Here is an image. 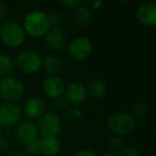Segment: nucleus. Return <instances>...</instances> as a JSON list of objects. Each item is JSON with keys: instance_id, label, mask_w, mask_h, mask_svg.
I'll use <instances>...</instances> for the list:
<instances>
[{"instance_id": "9d476101", "label": "nucleus", "mask_w": 156, "mask_h": 156, "mask_svg": "<svg viewBox=\"0 0 156 156\" xmlns=\"http://www.w3.org/2000/svg\"><path fill=\"white\" fill-rule=\"evenodd\" d=\"M37 135H39V132H37V124L33 123L30 120L22 121L16 126L15 137L18 142H20L24 145L35 140L37 138Z\"/></svg>"}, {"instance_id": "c85d7f7f", "label": "nucleus", "mask_w": 156, "mask_h": 156, "mask_svg": "<svg viewBox=\"0 0 156 156\" xmlns=\"http://www.w3.org/2000/svg\"><path fill=\"white\" fill-rule=\"evenodd\" d=\"M103 5H104L103 1H91V2H90L91 9H94V10H98Z\"/></svg>"}, {"instance_id": "f03ea898", "label": "nucleus", "mask_w": 156, "mask_h": 156, "mask_svg": "<svg viewBox=\"0 0 156 156\" xmlns=\"http://www.w3.org/2000/svg\"><path fill=\"white\" fill-rule=\"evenodd\" d=\"M42 61L43 58L39 52L32 49H27L23 50L16 56L14 65H16L22 73L32 75L42 69Z\"/></svg>"}, {"instance_id": "cd10ccee", "label": "nucleus", "mask_w": 156, "mask_h": 156, "mask_svg": "<svg viewBox=\"0 0 156 156\" xmlns=\"http://www.w3.org/2000/svg\"><path fill=\"white\" fill-rule=\"evenodd\" d=\"M75 156H96L95 153L91 150H88V149H85V150H81L79 151L78 153H76Z\"/></svg>"}, {"instance_id": "2eb2a0df", "label": "nucleus", "mask_w": 156, "mask_h": 156, "mask_svg": "<svg viewBox=\"0 0 156 156\" xmlns=\"http://www.w3.org/2000/svg\"><path fill=\"white\" fill-rule=\"evenodd\" d=\"M41 141V154L44 156H57L61 151V142L58 137H42Z\"/></svg>"}, {"instance_id": "20e7f679", "label": "nucleus", "mask_w": 156, "mask_h": 156, "mask_svg": "<svg viewBox=\"0 0 156 156\" xmlns=\"http://www.w3.org/2000/svg\"><path fill=\"white\" fill-rule=\"evenodd\" d=\"M108 128L115 136H124L130 134L136 127V120L133 115L128 112H119L113 113L108 119Z\"/></svg>"}, {"instance_id": "7ed1b4c3", "label": "nucleus", "mask_w": 156, "mask_h": 156, "mask_svg": "<svg viewBox=\"0 0 156 156\" xmlns=\"http://www.w3.org/2000/svg\"><path fill=\"white\" fill-rule=\"evenodd\" d=\"M26 33L16 22H5L0 26V40L9 47H18L25 41Z\"/></svg>"}, {"instance_id": "ddd939ff", "label": "nucleus", "mask_w": 156, "mask_h": 156, "mask_svg": "<svg viewBox=\"0 0 156 156\" xmlns=\"http://www.w3.org/2000/svg\"><path fill=\"white\" fill-rule=\"evenodd\" d=\"M43 92L49 98L56 100L64 93L65 85L62 78L59 76H48L43 83Z\"/></svg>"}, {"instance_id": "0eeeda50", "label": "nucleus", "mask_w": 156, "mask_h": 156, "mask_svg": "<svg viewBox=\"0 0 156 156\" xmlns=\"http://www.w3.org/2000/svg\"><path fill=\"white\" fill-rule=\"evenodd\" d=\"M37 132L42 137H57L61 133V120L56 113L45 112L37 120Z\"/></svg>"}, {"instance_id": "f3484780", "label": "nucleus", "mask_w": 156, "mask_h": 156, "mask_svg": "<svg viewBox=\"0 0 156 156\" xmlns=\"http://www.w3.org/2000/svg\"><path fill=\"white\" fill-rule=\"evenodd\" d=\"M87 88L88 95L92 96L94 98H101L106 94L107 92V85L104 80L98 79V78H94L92 80L88 83L86 86Z\"/></svg>"}, {"instance_id": "6ab92c4d", "label": "nucleus", "mask_w": 156, "mask_h": 156, "mask_svg": "<svg viewBox=\"0 0 156 156\" xmlns=\"http://www.w3.org/2000/svg\"><path fill=\"white\" fill-rule=\"evenodd\" d=\"M14 71V61L10 56L0 52V77H8Z\"/></svg>"}, {"instance_id": "f257e3e1", "label": "nucleus", "mask_w": 156, "mask_h": 156, "mask_svg": "<svg viewBox=\"0 0 156 156\" xmlns=\"http://www.w3.org/2000/svg\"><path fill=\"white\" fill-rule=\"evenodd\" d=\"M23 29L26 34L32 37H45V34L50 29L47 14L40 10L29 12L24 18Z\"/></svg>"}, {"instance_id": "7c9ffc66", "label": "nucleus", "mask_w": 156, "mask_h": 156, "mask_svg": "<svg viewBox=\"0 0 156 156\" xmlns=\"http://www.w3.org/2000/svg\"><path fill=\"white\" fill-rule=\"evenodd\" d=\"M10 156H27V155L25 153H23V152H14Z\"/></svg>"}, {"instance_id": "72a5a7b5", "label": "nucleus", "mask_w": 156, "mask_h": 156, "mask_svg": "<svg viewBox=\"0 0 156 156\" xmlns=\"http://www.w3.org/2000/svg\"><path fill=\"white\" fill-rule=\"evenodd\" d=\"M62 156H63V155H62Z\"/></svg>"}, {"instance_id": "6e6552de", "label": "nucleus", "mask_w": 156, "mask_h": 156, "mask_svg": "<svg viewBox=\"0 0 156 156\" xmlns=\"http://www.w3.org/2000/svg\"><path fill=\"white\" fill-rule=\"evenodd\" d=\"M22 117V109L15 103L0 104V127H11L17 124Z\"/></svg>"}, {"instance_id": "c756f323", "label": "nucleus", "mask_w": 156, "mask_h": 156, "mask_svg": "<svg viewBox=\"0 0 156 156\" xmlns=\"http://www.w3.org/2000/svg\"><path fill=\"white\" fill-rule=\"evenodd\" d=\"M5 15H7V7H5V5L0 2V20L5 18Z\"/></svg>"}, {"instance_id": "4be33fe9", "label": "nucleus", "mask_w": 156, "mask_h": 156, "mask_svg": "<svg viewBox=\"0 0 156 156\" xmlns=\"http://www.w3.org/2000/svg\"><path fill=\"white\" fill-rule=\"evenodd\" d=\"M48 22L50 26H54V28H57L60 26L63 22V15L59 11H52L49 14H47Z\"/></svg>"}, {"instance_id": "473e14b6", "label": "nucleus", "mask_w": 156, "mask_h": 156, "mask_svg": "<svg viewBox=\"0 0 156 156\" xmlns=\"http://www.w3.org/2000/svg\"><path fill=\"white\" fill-rule=\"evenodd\" d=\"M1 134H2V128L0 127V137H1Z\"/></svg>"}, {"instance_id": "2f4dec72", "label": "nucleus", "mask_w": 156, "mask_h": 156, "mask_svg": "<svg viewBox=\"0 0 156 156\" xmlns=\"http://www.w3.org/2000/svg\"><path fill=\"white\" fill-rule=\"evenodd\" d=\"M102 156H118L115 153H112V152H106V153H104Z\"/></svg>"}, {"instance_id": "1a4fd4ad", "label": "nucleus", "mask_w": 156, "mask_h": 156, "mask_svg": "<svg viewBox=\"0 0 156 156\" xmlns=\"http://www.w3.org/2000/svg\"><path fill=\"white\" fill-rule=\"evenodd\" d=\"M65 100L71 105H79L86 101L88 96L87 88L80 81H73L64 89Z\"/></svg>"}, {"instance_id": "bb28decb", "label": "nucleus", "mask_w": 156, "mask_h": 156, "mask_svg": "<svg viewBox=\"0 0 156 156\" xmlns=\"http://www.w3.org/2000/svg\"><path fill=\"white\" fill-rule=\"evenodd\" d=\"M9 149V142L5 138L0 137V153H5Z\"/></svg>"}, {"instance_id": "a878e982", "label": "nucleus", "mask_w": 156, "mask_h": 156, "mask_svg": "<svg viewBox=\"0 0 156 156\" xmlns=\"http://www.w3.org/2000/svg\"><path fill=\"white\" fill-rule=\"evenodd\" d=\"M64 105H65V101L62 100L61 98H59L54 100L51 106L54 107V108H56V109H61V108H63V107H64Z\"/></svg>"}, {"instance_id": "423d86ee", "label": "nucleus", "mask_w": 156, "mask_h": 156, "mask_svg": "<svg viewBox=\"0 0 156 156\" xmlns=\"http://www.w3.org/2000/svg\"><path fill=\"white\" fill-rule=\"evenodd\" d=\"M93 45L86 37H76L67 44V54L73 60L83 61L91 55Z\"/></svg>"}, {"instance_id": "dca6fc26", "label": "nucleus", "mask_w": 156, "mask_h": 156, "mask_svg": "<svg viewBox=\"0 0 156 156\" xmlns=\"http://www.w3.org/2000/svg\"><path fill=\"white\" fill-rule=\"evenodd\" d=\"M42 67L49 76H58L62 71V62L55 56H46L42 61Z\"/></svg>"}, {"instance_id": "b1692460", "label": "nucleus", "mask_w": 156, "mask_h": 156, "mask_svg": "<svg viewBox=\"0 0 156 156\" xmlns=\"http://www.w3.org/2000/svg\"><path fill=\"white\" fill-rule=\"evenodd\" d=\"M120 156H140L139 150L134 145H126L120 151Z\"/></svg>"}, {"instance_id": "a211bd4d", "label": "nucleus", "mask_w": 156, "mask_h": 156, "mask_svg": "<svg viewBox=\"0 0 156 156\" xmlns=\"http://www.w3.org/2000/svg\"><path fill=\"white\" fill-rule=\"evenodd\" d=\"M73 18H74V22L77 26L79 27H86L90 24L92 20V14L91 11L88 7L86 5H78L77 8L75 9L73 14Z\"/></svg>"}, {"instance_id": "4468645a", "label": "nucleus", "mask_w": 156, "mask_h": 156, "mask_svg": "<svg viewBox=\"0 0 156 156\" xmlns=\"http://www.w3.org/2000/svg\"><path fill=\"white\" fill-rule=\"evenodd\" d=\"M24 113L30 120H39L45 113V103L37 96L28 98L24 105Z\"/></svg>"}, {"instance_id": "5701e85b", "label": "nucleus", "mask_w": 156, "mask_h": 156, "mask_svg": "<svg viewBox=\"0 0 156 156\" xmlns=\"http://www.w3.org/2000/svg\"><path fill=\"white\" fill-rule=\"evenodd\" d=\"M147 105L145 104L144 102H139L134 105L133 113H134L135 117L142 118L147 115ZM134 115H133V117H134Z\"/></svg>"}, {"instance_id": "aec40b11", "label": "nucleus", "mask_w": 156, "mask_h": 156, "mask_svg": "<svg viewBox=\"0 0 156 156\" xmlns=\"http://www.w3.org/2000/svg\"><path fill=\"white\" fill-rule=\"evenodd\" d=\"M25 153L29 156H37L41 154V141L40 138H37L35 140L29 142L25 145Z\"/></svg>"}, {"instance_id": "9b49d317", "label": "nucleus", "mask_w": 156, "mask_h": 156, "mask_svg": "<svg viewBox=\"0 0 156 156\" xmlns=\"http://www.w3.org/2000/svg\"><path fill=\"white\" fill-rule=\"evenodd\" d=\"M45 42L47 46L54 51H61L66 47L67 37L61 28H50L45 34Z\"/></svg>"}, {"instance_id": "f8f14e48", "label": "nucleus", "mask_w": 156, "mask_h": 156, "mask_svg": "<svg viewBox=\"0 0 156 156\" xmlns=\"http://www.w3.org/2000/svg\"><path fill=\"white\" fill-rule=\"evenodd\" d=\"M136 18L147 27H154L156 24V5L153 2H143L137 8Z\"/></svg>"}, {"instance_id": "39448f33", "label": "nucleus", "mask_w": 156, "mask_h": 156, "mask_svg": "<svg viewBox=\"0 0 156 156\" xmlns=\"http://www.w3.org/2000/svg\"><path fill=\"white\" fill-rule=\"evenodd\" d=\"M25 93V86L15 77L2 78L0 80V98L8 103H14L20 100Z\"/></svg>"}, {"instance_id": "412c9836", "label": "nucleus", "mask_w": 156, "mask_h": 156, "mask_svg": "<svg viewBox=\"0 0 156 156\" xmlns=\"http://www.w3.org/2000/svg\"><path fill=\"white\" fill-rule=\"evenodd\" d=\"M108 147L110 152L115 153V152H120L123 147V140L121 137L119 136H113L109 139L108 141Z\"/></svg>"}, {"instance_id": "393cba45", "label": "nucleus", "mask_w": 156, "mask_h": 156, "mask_svg": "<svg viewBox=\"0 0 156 156\" xmlns=\"http://www.w3.org/2000/svg\"><path fill=\"white\" fill-rule=\"evenodd\" d=\"M60 5L66 9H76L78 5H81V1H75V0H65V1H60Z\"/></svg>"}]
</instances>
